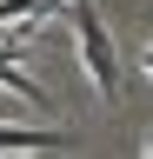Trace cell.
Returning a JSON list of instances; mask_svg holds the SVG:
<instances>
[{"label":"cell","instance_id":"6da1fadb","mask_svg":"<svg viewBox=\"0 0 153 159\" xmlns=\"http://www.w3.org/2000/svg\"><path fill=\"white\" fill-rule=\"evenodd\" d=\"M73 47H80V66L93 73V93L113 106V99H120V53H113V40H107L93 0H73Z\"/></svg>","mask_w":153,"mask_h":159},{"label":"cell","instance_id":"7a4b0ae2","mask_svg":"<svg viewBox=\"0 0 153 159\" xmlns=\"http://www.w3.org/2000/svg\"><path fill=\"white\" fill-rule=\"evenodd\" d=\"M67 133L60 126H0V152H60Z\"/></svg>","mask_w":153,"mask_h":159},{"label":"cell","instance_id":"3957f363","mask_svg":"<svg viewBox=\"0 0 153 159\" xmlns=\"http://www.w3.org/2000/svg\"><path fill=\"white\" fill-rule=\"evenodd\" d=\"M0 86H7V93H20L27 106H47V86H40V80H27L13 53H0Z\"/></svg>","mask_w":153,"mask_h":159}]
</instances>
